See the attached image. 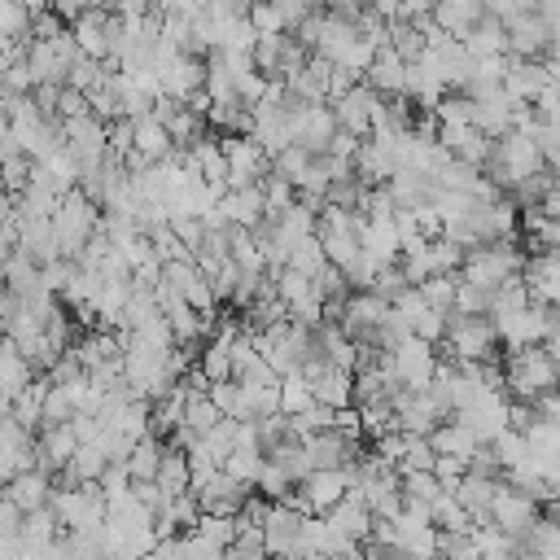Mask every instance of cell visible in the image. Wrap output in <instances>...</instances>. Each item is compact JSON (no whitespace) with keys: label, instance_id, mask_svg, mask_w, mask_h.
<instances>
[{"label":"cell","instance_id":"1","mask_svg":"<svg viewBox=\"0 0 560 560\" xmlns=\"http://www.w3.org/2000/svg\"><path fill=\"white\" fill-rule=\"evenodd\" d=\"M521 262H525V249H521L516 241H481V245H468V249H464L459 280L490 293V289H499L503 280H516V276H521Z\"/></svg>","mask_w":560,"mask_h":560},{"label":"cell","instance_id":"2","mask_svg":"<svg viewBox=\"0 0 560 560\" xmlns=\"http://www.w3.org/2000/svg\"><path fill=\"white\" fill-rule=\"evenodd\" d=\"M499 368H503V389L516 402H529L534 394L556 389V354L542 341L538 346H512Z\"/></svg>","mask_w":560,"mask_h":560},{"label":"cell","instance_id":"3","mask_svg":"<svg viewBox=\"0 0 560 560\" xmlns=\"http://www.w3.org/2000/svg\"><path fill=\"white\" fill-rule=\"evenodd\" d=\"M96 223H101V206H92L79 188L61 192V201H57L52 214H48L57 254H61V258H79V249L88 245V236L96 232Z\"/></svg>","mask_w":560,"mask_h":560},{"label":"cell","instance_id":"4","mask_svg":"<svg viewBox=\"0 0 560 560\" xmlns=\"http://www.w3.org/2000/svg\"><path fill=\"white\" fill-rule=\"evenodd\" d=\"M48 508H52L61 534H70V529H92V525L105 521V494H101L96 481H79V486H70V490H52Z\"/></svg>","mask_w":560,"mask_h":560},{"label":"cell","instance_id":"5","mask_svg":"<svg viewBox=\"0 0 560 560\" xmlns=\"http://www.w3.org/2000/svg\"><path fill=\"white\" fill-rule=\"evenodd\" d=\"M503 48L508 57H556V22L538 9H525L503 22Z\"/></svg>","mask_w":560,"mask_h":560},{"label":"cell","instance_id":"6","mask_svg":"<svg viewBox=\"0 0 560 560\" xmlns=\"http://www.w3.org/2000/svg\"><path fill=\"white\" fill-rule=\"evenodd\" d=\"M442 341L451 346V359H494L499 332H494L490 315H455V311H446Z\"/></svg>","mask_w":560,"mask_h":560},{"label":"cell","instance_id":"7","mask_svg":"<svg viewBox=\"0 0 560 560\" xmlns=\"http://www.w3.org/2000/svg\"><path fill=\"white\" fill-rule=\"evenodd\" d=\"M219 149H223V188H245V184H258L267 171H271V158L258 149V140L245 131V136H219Z\"/></svg>","mask_w":560,"mask_h":560},{"label":"cell","instance_id":"8","mask_svg":"<svg viewBox=\"0 0 560 560\" xmlns=\"http://www.w3.org/2000/svg\"><path fill=\"white\" fill-rule=\"evenodd\" d=\"M70 35H74V48L83 57H96V61H109L114 44H118V13L114 9H101V4H88L74 22H70Z\"/></svg>","mask_w":560,"mask_h":560},{"label":"cell","instance_id":"9","mask_svg":"<svg viewBox=\"0 0 560 560\" xmlns=\"http://www.w3.org/2000/svg\"><path fill=\"white\" fill-rule=\"evenodd\" d=\"M284 109H289V105H284ZM332 131H337V122H332L328 101H302V105L289 109V136H293L298 149L324 153L328 140H332Z\"/></svg>","mask_w":560,"mask_h":560},{"label":"cell","instance_id":"10","mask_svg":"<svg viewBox=\"0 0 560 560\" xmlns=\"http://www.w3.org/2000/svg\"><path fill=\"white\" fill-rule=\"evenodd\" d=\"M376 105H381V96H376L363 79H354L341 96H332V101H328L337 131H350L354 140H368V127H372V109H376Z\"/></svg>","mask_w":560,"mask_h":560},{"label":"cell","instance_id":"11","mask_svg":"<svg viewBox=\"0 0 560 560\" xmlns=\"http://www.w3.org/2000/svg\"><path fill=\"white\" fill-rule=\"evenodd\" d=\"M249 494H254V486H245V481L228 477L223 468H214L210 477H201V481L192 486L197 508H201V512H219V516H236V512L245 508V499H249Z\"/></svg>","mask_w":560,"mask_h":560},{"label":"cell","instance_id":"12","mask_svg":"<svg viewBox=\"0 0 560 560\" xmlns=\"http://www.w3.org/2000/svg\"><path fill=\"white\" fill-rule=\"evenodd\" d=\"M534 516H538V503H534L525 490H512V486H499L494 499L486 503V521H490L494 529L512 534V538H521Z\"/></svg>","mask_w":560,"mask_h":560},{"label":"cell","instance_id":"13","mask_svg":"<svg viewBox=\"0 0 560 560\" xmlns=\"http://www.w3.org/2000/svg\"><path fill=\"white\" fill-rule=\"evenodd\" d=\"M61 144L74 153L79 166H92L101 158H109V144H105V122L96 114H79V118H66L61 122Z\"/></svg>","mask_w":560,"mask_h":560},{"label":"cell","instance_id":"14","mask_svg":"<svg viewBox=\"0 0 560 560\" xmlns=\"http://www.w3.org/2000/svg\"><path fill=\"white\" fill-rule=\"evenodd\" d=\"M302 451H306V464L311 468H346L354 464V455L363 451L359 438H346L341 429H319V433H306L302 438Z\"/></svg>","mask_w":560,"mask_h":560},{"label":"cell","instance_id":"15","mask_svg":"<svg viewBox=\"0 0 560 560\" xmlns=\"http://www.w3.org/2000/svg\"><path fill=\"white\" fill-rule=\"evenodd\" d=\"M521 284L529 289V302L556 306V298H560V262H556V249H529L525 262H521Z\"/></svg>","mask_w":560,"mask_h":560},{"label":"cell","instance_id":"16","mask_svg":"<svg viewBox=\"0 0 560 560\" xmlns=\"http://www.w3.org/2000/svg\"><path fill=\"white\" fill-rule=\"evenodd\" d=\"M0 494H4L18 512H35V508H44V503L52 499V477L31 464V468H18V472L0 486Z\"/></svg>","mask_w":560,"mask_h":560},{"label":"cell","instance_id":"17","mask_svg":"<svg viewBox=\"0 0 560 560\" xmlns=\"http://www.w3.org/2000/svg\"><path fill=\"white\" fill-rule=\"evenodd\" d=\"M298 490H302L311 516H324V512L350 490V477H346V468H311V472L298 481Z\"/></svg>","mask_w":560,"mask_h":560},{"label":"cell","instance_id":"18","mask_svg":"<svg viewBox=\"0 0 560 560\" xmlns=\"http://www.w3.org/2000/svg\"><path fill=\"white\" fill-rule=\"evenodd\" d=\"M512 101L503 96V88H490V92H481V96H468V122L481 131V136H503L508 127H512Z\"/></svg>","mask_w":560,"mask_h":560},{"label":"cell","instance_id":"19","mask_svg":"<svg viewBox=\"0 0 560 560\" xmlns=\"http://www.w3.org/2000/svg\"><path fill=\"white\" fill-rule=\"evenodd\" d=\"M298 525H302V516H298L293 508L271 503L267 516H262V525H258L267 556H298Z\"/></svg>","mask_w":560,"mask_h":560},{"label":"cell","instance_id":"20","mask_svg":"<svg viewBox=\"0 0 560 560\" xmlns=\"http://www.w3.org/2000/svg\"><path fill=\"white\" fill-rule=\"evenodd\" d=\"M214 206L223 210V219H228L232 228H254V223L267 214V201H262V188H258V184H245V188H223Z\"/></svg>","mask_w":560,"mask_h":560},{"label":"cell","instance_id":"21","mask_svg":"<svg viewBox=\"0 0 560 560\" xmlns=\"http://www.w3.org/2000/svg\"><path fill=\"white\" fill-rule=\"evenodd\" d=\"M424 442H429V451L433 455H455V459H464L468 464V455L481 446V438L468 429V424H459V420H438L429 433H424Z\"/></svg>","mask_w":560,"mask_h":560},{"label":"cell","instance_id":"22","mask_svg":"<svg viewBox=\"0 0 560 560\" xmlns=\"http://www.w3.org/2000/svg\"><path fill=\"white\" fill-rule=\"evenodd\" d=\"M402 74H407V61L385 44V48L372 52V61H368V70H363V83H368L376 96H398V92H402Z\"/></svg>","mask_w":560,"mask_h":560},{"label":"cell","instance_id":"23","mask_svg":"<svg viewBox=\"0 0 560 560\" xmlns=\"http://www.w3.org/2000/svg\"><path fill=\"white\" fill-rule=\"evenodd\" d=\"M354 232H359V249H368L376 262H394V258H398V228H394V214H389V219H368V214H359Z\"/></svg>","mask_w":560,"mask_h":560},{"label":"cell","instance_id":"24","mask_svg":"<svg viewBox=\"0 0 560 560\" xmlns=\"http://www.w3.org/2000/svg\"><path fill=\"white\" fill-rule=\"evenodd\" d=\"M324 521H328L337 534L354 538V542H363V538H368V529H372V512L363 508V499H359L354 490H346V494L324 512Z\"/></svg>","mask_w":560,"mask_h":560},{"label":"cell","instance_id":"25","mask_svg":"<svg viewBox=\"0 0 560 560\" xmlns=\"http://www.w3.org/2000/svg\"><path fill=\"white\" fill-rule=\"evenodd\" d=\"M481 13H486V4H481V0H433L429 22H433L438 31H446V35H455V39H464V35H468V26H472Z\"/></svg>","mask_w":560,"mask_h":560},{"label":"cell","instance_id":"26","mask_svg":"<svg viewBox=\"0 0 560 560\" xmlns=\"http://www.w3.org/2000/svg\"><path fill=\"white\" fill-rule=\"evenodd\" d=\"M131 149H136L144 162H158V158H166L175 144H171L166 127H162L153 114H140V118H131Z\"/></svg>","mask_w":560,"mask_h":560},{"label":"cell","instance_id":"27","mask_svg":"<svg viewBox=\"0 0 560 560\" xmlns=\"http://www.w3.org/2000/svg\"><path fill=\"white\" fill-rule=\"evenodd\" d=\"M429 525L433 529H451V534H468L472 529V512L451 494V490H438L429 499Z\"/></svg>","mask_w":560,"mask_h":560},{"label":"cell","instance_id":"28","mask_svg":"<svg viewBox=\"0 0 560 560\" xmlns=\"http://www.w3.org/2000/svg\"><path fill=\"white\" fill-rule=\"evenodd\" d=\"M459 44H464L468 57H494V52H508V48H503V22L490 18V13H481V18L468 26V35H464Z\"/></svg>","mask_w":560,"mask_h":560},{"label":"cell","instance_id":"29","mask_svg":"<svg viewBox=\"0 0 560 560\" xmlns=\"http://www.w3.org/2000/svg\"><path fill=\"white\" fill-rule=\"evenodd\" d=\"M354 223H359V214H354ZM354 223L315 228V236H319V245H324V258H328L332 267H346V262L359 254V232H354Z\"/></svg>","mask_w":560,"mask_h":560},{"label":"cell","instance_id":"30","mask_svg":"<svg viewBox=\"0 0 560 560\" xmlns=\"http://www.w3.org/2000/svg\"><path fill=\"white\" fill-rule=\"evenodd\" d=\"M153 486H158V494H179V490H188V459H184V451H175V446L162 442V459H158V468H153Z\"/></svg>","mask_w":560,"mask_h":560},{"label":"cell","instance_id":"31","mask_svg":"<svg viewBox=\"0 0 560 560\" xmlns=\"http://www.w3.org/2000/svg\"><path fill=\"white\" fill-rule=\"evenodd\" d=\"M61 534V525H57V516H52V508L44 503V508H35V512H22V525H18V538L26 542V547H35V551H44L52 538Z\"/></svg>","mask_w":560,"mask_h":560},{"label":"cell","instance_id":"32","mask_svg":"<svg viewBox=\"0 0 560 560\" xmlns=\"http://www.w3.org/2000/svg\"><path fill=\"white\" fill-rule=\"evenodd\" d=\"M158 459H162V438H153V433H144V438H136L131 442V451H127V477L131 481H153V468H158Z\"/></svg>","mask_w":560,"mask_h":560},{"label":"cell","instance_id":"33","mask_svg":"<svg viewBox=\"0 0 560 560\" xmlns=\"http://www.w3.org/2000/svg\"><path fill=\"white\" fill-rule=\"evenodd\" d=\"M0 276H4V284H9V293H31V289H39V267L22 254V249H9L4 254V262H0Z\"/></svg>","mask_w":560,"mask_h":560},{"label":"cell","instance_id":"34","mask_svg":"<svg viewBox=\"0 0 560 560\" xmlns=\"http://www.w3.org/2000/svg\"><path fill=\"white\" fill-rule=\"evenodd\" d=\"M197 368L206 381H228L232 376V359H228V341L219 337H206L201 350H197Z\"/></svg>","mask_w":560,"mask_h":560},{"label":"cell","instance_id":"35","mask_svg":"<svg viewBox=\"0 0 560 560\" xmlns=\"http://www.w3.org/2000/svg\"><path fill=\"white\" fill-rule=\"evenodd\" d=\"M192 534H197L206 547L223 551V547H232L236 521H232V516H219V512H201V516H197V525H192Z\"/></svg>","mask_w":560,"mask_h":560},{"label":"cell","instance_id":"36","mask_svg":"<svg viewBox=\"0 0 560 560\" xmlns=\"http://www.w3.org/2000/svg\"><path fill=\"white\" fill-rule=\"evenodd\" d=\"M311 162H315V153H306V149H298V144H289V149H280L276 158H271V175H280V179H289L293 188L306 179V171H311Z\"/></svg>","mask_w":560,"mask_h":560},{"label":"cell","instance_id":"37","mask_svg":"<svg viewBox=\"0 0 560 560\" xmlns=\"http://www.w3.org/2000/svg\"><path fill=\"white\" fill-rule=\"evenodd\" d=\"M324 262H328V258H324V245H319L315 232L302 236L298 245H289V254H284V267H293V271H302V276H315Z\"/></svg>","mask_w":560,"mask_h":560},{"label":"cell","instance_id":"38","mask_svg":"<svg viewBox=\"0 0 560 560\" xmlns=\"http://www.w3.org/2000/svg\"><path fill=\"white\" fill-rule=\"evenodd\" d=\"M490 455H494L499 472L525 464V438H521V429H508V424H503V429L490 438Z\"/></svg>","mask_w":560,"mask_h":560},{"label":"cell","instance_id":"39","mask_svg":"<svg viewBox=\"0 0 560 560\" xmlns=\"http://www.w3.org/2000/svg\"><path fill=\"white\" fill-rule=\"evenodd\" d=\"M455 284H459V271L455 276H429V280H420L416 289H420V298H424V306H433V311H451V302H455Z\"/></svg>","mask_w":560,"mask_h":560},{"label":"cell","instance_id":"40","mask_svg":"<svg viewBox=\"0 0 560 560\" xmlns=\"http://www.w3.org/2000/svg\"><path fill=\"white\" fill-rule=\"evenodd\" d=\"M276 394H280V411H284V416H298L302 407L315 402L311 389H306V381H302V372H284L280 385H276Z\"/></svg>","mask_w":560,"mask_h":560},{"label":"cell","instance_id":"41","mask_svg":"<svg viewBox=\"0 0 560 560\" xmlns=\"http://www.w3.org/2000/svg\"><path fill=\"white\" fill-rule=\"evenodd\" d=\"M438 490H442V486H438V477H433L429 468H416V472H398V494H402L407 503H429Z\"/></svg>","mask_w":560,"mask_h":560},{"label":"cell","instance_id":"42","mask_svg":"<svg viewBox=\"0 0 560 560\" xmlns=\"http://www.w3.org/2000/svg\"><path fill=\"white\" fill-rule=\"evenodd\" d=\"M521 306H529V289L521 284V276L516 280H503L499 289H490V315H512Z\"/></svg>","mask_w":560,"mask_h":560},{"label":"cell","instance_id":"43","mask_svg":"<svg viewBox=\"0 0 560 560\" xmlns=\"http://www.w3.org/2000/svg\"><path fill=\"white\" fill-rule=\"evenodd\" d=\"M70 416H74V402H70L66 385H52V381H48V394H44V402H39V424H66Z\"/></svg>","mask_w":560,"mask_h":560},{"label":"cell","instance_id":"44","mask_svg":"<svg viewBox=\"0 0 560 560\" xmlns=\"http://www.w3.org/2000/svg\"><path fill=\"white\" fill-rule=\"evenodd\" d=\"M214 420H219V407H214L206 394H188V398H184V420H179V424H188L192 433H206Z\"/></svg>","mask_w":560,"mask_h":560},{"label":"cell","instance_id":"45","mask_svg":"<svg viewBox=\"0 0 560 560\" xmlns=\"http://www.w3.org/2000/svg\"><path fill=\"white\" fill-rule=\"evenodd\" d=\"M245 22L254 26V35H280L284 31V18H280V9L271 0H249Z\"/></svg>","mask_w":560,"mask_h":560},{"label":"cell","instance_id":"46","mask_svg":"<svg viewBox=\"0 0 560 560\" xmlns=\"http://www.w3.org/2000/svg\"><path fill=\"white\" fill-rule=\"evenodd\" d=\"M31 9L18 0H0V35L4 39H31Z\"/></svg>","mask_w":560,"mask_h":560},{"label":"cell","instance_id":"47","mask_svg":"<svg viewBox=\"0 0 560 560\" xmlns=\"http://www.w3.org/2000/svg\"><path fill=\"white\" fill-rule=\"evenodd\" d=\"M455 315H490V293L477 289V284H455V302H451Z\"/></svg>","mask_w":560,"mask_h":560},{"label":"cell","instance_id":"48","mask_svg":"<svg viewBox=\"0 0 560 560\" xmlns=\"http://www.w3.org/2000/svg\"><path fill=\"white\" fill-rule=\"evenodd\" d=\"M289 486H293V481L284 477V468H280V464H271V459H262V468H258V477H254V490H258L262 499H271V503H276V499H284V490H289Z\"/></svg>","mask_w":560,"mask_h":560},{"label":"cell","instance_id":"49","mask_svg":"<svg viewBox=\"0 0 560 560\" xmlns=\"http://www.w3.org/2000/svg\"><path fill=\"white\" fill-rule=\"evenodd\" d=\"M258 188H262V201H267V214H276V210H284L289 201H298V192H293V184L289 179H280V175H262L258 179Z\"/></svg>","mask_w":560,"mask_h":560},{"label":"cell","instance_id":"50","mask_svg":"<svg viewBox=\"0 0 560 560\" xmlns=\"http://www.w3.org/2000/svg\"><path fill=\"white\" fill-rule=\"evenodd\" d=\"M206 398L219 407V416H232L236 420V407H241V385L228 376V381H210L206 385Z\"/></svg>","mask_w":560,"mask_h":560},{"label":"cell","instance_id":"51","mask_svg":"<svg viewBox=\"0 0 560 560\" xmlns=\"http://www.w3.org/2000/svg\"><path fill=\"white\" fill-rule=\"evenodd\" d=\"M433 464V451H429V442L420 438V433H407V446H402V455H398V472H416V468H429Z\"/></svg>","mask_w":560,"mask_h":560},{"label":"cell","instance_id":"52","mask_svg":"<svg viewBox=\"0 0 560 560\" xmlns=\"http://www.w3.org/2000/svg\"><path fill=\"white\" fill-rule=\"evenodd\" d=\"M368 289H372L376 298H385V302H389L394 293H402V289H407V276H402L398 258H394V262H385V267H381V271L372 276V284H368Z\"/></svg>","mask_w":560,"mask_h":560},{"label":"cell","instance_id":"53","mask_svg":"<svg viewBox=\"0 0 560 560\" xmlns=\"http://www.w3.org/2000/svg\"><path fill=\"white\" fill-rule=\"evenodd\" d=\"M311 284H315V293L324 298V302H332V298H346L350 289H346V276L332 267V262H324L315 276H311Z\"/></svg>","mask_w":560,"mask_h":560},{"label":"cell","instance_id":"54","mask_svg":"<svg viewBox=\"0 0 560 560\" xmlns=\"http://www.w3.org/2000/svg\"><path fill=\"white\" fill-rule=\"evenodd\" d=\"M96 486H101L105 503H109V499H118V494H127V486H131L127 464H105V468H101V477H96Z\"/></svg>","mask_w":560,"mask_h":560},{"label":"cell","instance_id":"55","mask_svg":"<svg viewBox=\"0 0 560 560\" xmlns=\"http://www.w3.org/2000/svg\"><path fill=\"white\" fill-rule=\"evenodd\" d=\"M464 468H468V464H464V459H455V455H433V464H429V472L438 477V486H442V490H455V481L464 477Z\"/></svg>","mask_w":560,"mask_h":560},{"label":"cell","instance_id":"56","mask_svg":"<svg viewBox=\"0 0 560 560\" xmlns=\"http://www.w3.org/2000/svg\"><path fill=\"white\" fill-rule=\"evenodd\" d=\"M529 407H534L538 420H556V416H560V394H556V389H542V394L529 398Z\"/></svg>","mask_w":560,"mask_h":560},{"label":"cell","instance_id":"57","mask_svg":"<svg viewBox=\"0 0 560 560\" xmlns=\"http://www.w3.org/2000/svg\"><path fill=\"white\" fill-rule=\"evenodd\" d=\"M0 560H39V551L26 547L18 534H9V538H0Z\"/></svg>","mask_w":560,"mask_h":560},{"label":"cell","instance_id":"58","mask_svg":"<svg viewBox=\"0 0 560 560\" xmlns=\"http://www.w3.org/2000/svg\"><path fill=\"white\" fill-rule=\"evenodd\" d=\"M18 525H22V512L0 494V538H9V534H18Z\"/></svg>","mask_w":560,"mask_h":560},{"label":"cell","instance_id":"59","mask_svg":"<svg viewBox=\"0 0 560 560\" xmlns=\"http://www.w3.org/2000/svg\"><path fill=\"white\" fill-rule=\"evenodd\" d=\"M136 560H162V556H158V551H144V556H136Z\"/></svg>","mask_w":560,"mask_h":560},{"label":"cell","instance_id":"60","mask_svg":"<svg viewBox=\"0 0 560 560\" xmlns=\"http://www.w3.org/2000/svg\"><path fill=\"white\" fill-rule=\"evenodd\" d=\"M88 4H101V0H88Z\"/></svg>","mask_w":560,"mask_h":560}]
</instances>
